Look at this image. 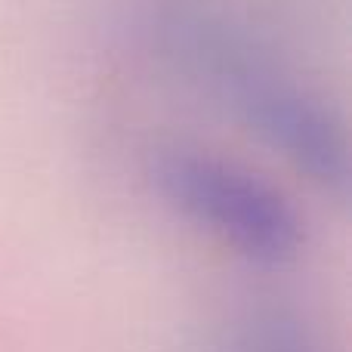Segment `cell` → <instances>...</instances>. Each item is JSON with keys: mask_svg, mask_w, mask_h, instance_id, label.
<instances>
[{"mask_svg": "<svg viewBox=\"0 0 352 352\" xmlns=\"http://www.w3.org/2000/svg\"><path fill=\"white\" fill-rule=\"evenodd\" d=\"M173 34L179 37V53L275 152L318 182L337 186L346 179V140L340 124L248 37L198 12L182 16Z\"/></svg>", "mask_w": 352, "mask_h": 352, "instance_id": "obj_1", "label": "cell"}, {"mask_svg": "<svg viewBox=\"0 0 352 352\" xmlns=\"http://www.w3.org/2000/svg\"><path fill=\"white\" fill-rule=\"evenodd\" d=\"M155 186L188 223L244 260L281 266L303 244V223L291 201L248 167L201 148L173 146L155 158Z\"/></svg>", "mask_w": 352, "mask_h": 352, "instance_id": "obj_2", "label": "cell"}, {"mask_svg": "<svg viewBox=\"0 0 352 352\" xmlns=\"http://www.w3.org/2000/svg\"><path fill=\"white\" fill-rule=\"evenodd\" d=\"M217 352H316L300 322L281 312H256L232 324Z\"/></svg>", "mask_w": 352, "mask_h": 352, "instance_id": "obj_3", "label": "cell"}]
</instances>
